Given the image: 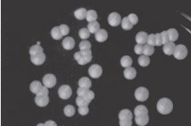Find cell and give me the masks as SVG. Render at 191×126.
Returning <instances> with one entry per match:
<instances>
[{
    "instance_id": "cell-23",
    "label": "cell",
    "mask_w": 191,
    "mask_h": 126,
    "mask_svg": "<svg viewBox=\"0 0 191 126\" xmlns=\"http://www.w3.org/2000/svg\"><path fill=\"white\" fill-rule=\"evenodd\" d=\"M87 28L91 33H96L100 29V24L96 21L91 22L87 25Z\"/></svg>"
},
{
    "instance_id": "cell-34",
    "label": "cell",
    "mask_w": 191,
    "mask_h": 126,
    "mask_svg": "<svg viewBox=\"0 0 191 126\" xmlns=\"http://www.w3.org/2000/svg\"><path fill=\"white\" fill-rule=\"evenodd\" d=\"M76 104L78 107H81V106H87L90 103L88 102L83 97H81V96H77V98H76Z\"/></svg>"
},
{
    "instance_id": "cell-31",
    "label": "cell",
    "mask_w": 191,
    "mask_h": 126,
    "mask_svg": "<svg viewBox=\"0 0 191 126\" xmlns=\"http://www.w3.org/2000/svg\"><path fill=\"white\" fill-rule=\"evenodd\" d=\"M154 47H152L151 45H148V44H145L144 45V51H143V54L144 55L146 56H150L154 53Z\"/></svg>"
},
{
    "instance_id": "cell-30",
    "label": "cell",
    "mask_w": 191,
    "mask_h": 126,
    "mask_svg": "<svg viewBox=\"0 0 191 126\" xmlns=\"http://www.w3.org/2000/svg\"><path fill=\"white\" fill-rule=\"evenodd\" d=\"M75 109L73 106L71 105H67L64 108V113L66 116L71 117L75 114Z\"/></svg>"
},
{
    "instance_id": "cell-20",
    "label": "cell",
    "mask_w": 191,
    "mask_h": 126,
    "mask_svg": "<svg viewBox=\"0 0 191 126\" xmlns=\"http://www.w3.org/2000/svg\"><path fill=\"white\" fill-rule=\"evenodd\" d=\"M79 87L89 89L91 86V80L88 77H82L78 82Z\"/></svg>"
},
{
    "instance_id": "cell-15",
    "label": "cell",
    "mask_w": 191,
    "mask_h": 126,
    "mask_svg": "<svg viewBox=\"0 0 191 126\" xmlns=\"http://www.w3.org/2000/svg\"><path fill=\"white\" fill-rule=\"evenodd\" d=\"M134 113L135 116H140V115H148V110L145 106L139 105L137 106L134 110Z\"/></svg>"
},
{
    "instance_id": "cell-28",
    "label": "cell",
    "mask_w": 191,
    "mask_h": 126,
    "mask_svg": "<svg viewBox=\"0 0 191 126\" xmlns=\"http://www.w3.org/2000/svg\"><path fill=\"white\" fill-rule=\"evenodd\" d=\"M121 27L124 30H130L133 27V25L130 23L128 17H124L121 21Z\"/></svg>"
},
{
    "instance_id": "cell-21",
    "label": "cell",
    "mask_w": 191,
    "mask_h": 126,
    "mask_svg": "<svg viewBox=\"0 0 191 126\" xmlns=\"http://www.w3.org/2000/svg\"><path fill=\"white\" fill-rule=\"evenodd\" d=\"M87 10L85 8L81 7L79 9H77L74 11V15L75 17L79 20H83L86 18V15H87Z\"/></svg>"
},
{
    "instance_id": "cell-22",
    "label": "cell",
    "mask_w": 191,
    "mask_h": 126,
    "mask_svg": "<svg viewBox=\"0 0 191 126\" xmlns=\"http://www.w3.org/2000/svg\"><path fill=\"white\" fill-rule=\"evenodd\" d=\"M132 63V60L131 59V57H129L128 55H125L123 56L120 59V65L122 67L124 68H128L130 67Z\"/></svg>"
},
{
    "instance_id": "cell-10",
    "label": "cell",
    "mask_w": 191,
    "mask_h": 126,
    "mask_svg": "<svg viewBox=\"0 0 191 126\" xmlns=\"http://www.w3.org/2000/svg\"><path fill=\"white\" fill-rule=\"evenodd\" d=\"M31 61L35 65H41L45 61L46 57L45 53H41L35 56H31Z\"/></svg>"
},
{
    "instance_id": "cell-18",
    "label": "cell",
    "mask_w": 191,
    "mask_h": 126,
    "mask_svg": "<svg viewBox=\"0 0 191 126\" xmlns=\"http://www.w3.org/2000/svg\"><path fill=\"white\" fill-rule=\"evenodd\" d=\"M43 86H42L41 83L38 80H34L30 84L29 88L31 92H33L35 94L39 93V92L41 90Z\"/></svg>"
},
{
    "instance_id": "cell-35",
    "label": "cell",
    "mask_w": 191,
    "mask_h": 126,
    "mask_svg": "<svg viewBox=\"0 0 191 126\" xmlns=\"http://www.w3.org/2000/svg\"><path fill=\"white\" fill-rule=\"evenodd\" d=\"M147 44L149 45H151L152 47L156 45V39H155V35L154 34H150L148 35V39H147Z\"/></svg>"
},
{
    "instance_id": "cell-8",
    "label": "cell",
    "mask_w": 191,
    "mask_h": 126,
    "mask_svg": "<svg viewBox=\"0 0 191 126\" xmlns=\"http://www.w3.org/2000/svg\"><path fill=\"white\" fill-rule=\"evenodd\" d=\"M57 82L55 76L53 74H47L43 78V83L44 86L47 88H52L55 86Z\"/></svg>"
},
{
    "instance_id": "cell-24",
    "label": "cell",
    "mask_w": 191,
    "mask_h": 126,
    "mask_svg": "<svg viewBox=\"0 0 191 126\" xmlns=\"http://www.w3.org/2000/svg\"><path fill=\"white\" fill-rule=\"evenodd\" d=\"M97 17L98 15L96 11L93 9H90L89 11H87V15H86V19L89 23H91V22L95 21V20L97 19Z\"/></svg>"
},
{
    "instance_id": "cell-40",
    "label": "cell",
    "mask_w": 191,
    "mask_h": 126,
    "mask_svg": "<svg viewBox=\"0 0 191 126\" xmlns=\"http://www.w3.org/2000/svg\"><path fill=\"white\" fill-rule=\"evenodd\" d=\"M89 90L87 89V88H78L77 90V93L78 96H81V97H84L87 94L88 92H89Z\"/></svg>"
},
{
    "instance_id": "cell-17",
    "label": "cell",
    "mask_w": 191,
    "mask_h": 126,
    "mask_svg": "<svg viewBox=\"0 0 191 126\" xmlns=\"http://www.w3.org/2000/svg\"><path fill=\"white\" fill-rule=\"evenodd\" d=\"M118 118L119 120L123 119H132V113L128 109H123L118 113Z\"/></svg>"
},
{
    "instance_id": "cell-16",
    "label": "cell",
    "mask_w": 191,
    "mask_h": 126,
    "mask_svg": "<svg viewBox=\"0 0 191 126\" xmlns=\"http://www.w3.org/2000/svg\"><path fill=\"white\" fill-rule=\"evenodd\" d=\"M176 45L173 42H169L167 44L164 45L163 51L166 55H172L174 54V50H175Z\"/></svg>"
},
{
    "instance_id": "cell-9",
    "label": "cell",
    "mask_w": 191,
    "mask_h": 126,
    "mask_svg": "<svg viewBox=\"0 0 191 126\" xmlns=\"http://www.w3.org/2000/svg\"><path fill=\"white\" fill-rule=\"evenodd\" d=\"M35 102L38 106L45 107L49 102V98L48 95H36L35 98Z\"/></svg>"
},
{
    "instance_id": "cell-6",
    "label": "cell",
    "mask_w": 191,
    "mask_h": 126,
    "mask_svg": "<svg viewBox=\"0 0 191 126\" xmlns=\"http://www.w3.org/2000/svg\"><path fill=\"white\" fill-rule=\"evenodd\" d=\"M88 72H89V75L91 78L97 79V78L101 76L102 73V69L100 65H97V64H93L89 67Z\"/></svg>"
},
{
    "instance_id": "cell-45",
    "label": "cell",
    "mask_w": 191,
    "mask_h": 126,
    "mask_svg": "<svg viewBox=\"0 0 191 126\" xmlns=\"http://www.w3.org/2000/svg\"><path fill=\"white\" fill-rule=\"evenodd\" d=\"M48 94H49V90H48L47 89V87H46L45 86H44L42 88L41 90L39 92V93L37 94V96H41V95H48Z\"/></svg>"
},
{
    "instance_id": "cell-42",
    "label": "cell",
    "mask_w": 191,
    "mask_h": 126,
    "mask_svg": "<svg viewBox=\"0 0 191 126\" xmlns=\"http://www.w3.org/2000/svg\"><path fill=\"white\" fill-rule=\"evenodd\" d=\"M134 51L135 52L136 54L137 55H141V54L143 53V51H144V46L142 45H139V44H137L134 46Z\"/></svg>"
},
{
    "instance_id": "cell-27",
    "label": "cell",
    "mask_w": 191,
    "mask_h": 126,
    "mask_svg": "<svg viewBox=\"0 0 191 126\" xmlns=\"http://www.w3.org/2000/svg\"><path fill=\"white\" fill-rule=\"evenodd\" d=\"M170 42L176 41L178 38V33L175 29H169L167 31Z\"/></svg>"
},
{
    "instance_id": "cell-2",
    "label": "cell",
    "mask_w": 191,
    "mask_h": 126,
    "mask_svg": "<svg viewBox=\"0 0 191 126\" xmlns=\"http://www.w3.org/2000/svg\"><path fill=\"white\" fill-rule=\"evenodd\" d=\"M92 51L91 49L85 51H80L75 53L74 59L77 61L80 65H84L89 63L92 60Z\"/></svg>"
},
{
    "instance_id": "cell-3",
    "label": "cell",
    "mask_w": 191,
    "mask_h": 126,
    "mask_svg": "<svg viewBox=\"0 0 191 126\" xmlns=\"http://www.w3.org/2000/svg\"><path fill=\"white\" fill-rule=\"evenodd\" d=\"M149 96V92L145 87H138L134 92V97L139 102H144Z\"/></svg>"
},
{
    "instance_id": "cell-26",
    "label": "cell",
    "mask_w": 191,
    "mask_h": 126,
    "mask_svg": "<svg viewBox=\"0 0 191 126\" xmlns=\"http://www.w3.org/2000/svg\"><path fill=\"white\" fill-rule=\"evenodd\" d=\"M43 48H42L40 45H33L29 49V54L31 56H35L38 54L43 53Z\"/></svg>"
},
{
    "instance_id": "cell-33",
    "label": "cell",
    "mask_w": 191,
    "mask_h": 126,
    "mask_svg": "<svg viewBox=\"0 0 191 126\" xmlns=\"http://www.w3.org/2000/svg\"><path fill=\"white\" fill-rule=\"evenodd\" d=\"M79 49L81 51H85V50H89L91 47V44L89 41L83 40L79 43Z\"/></svg>"
},
{
    "instance_id": "cell-43",
    "label": "cell",
    "mask_w": 191,
    "mask_h": 126,
    "mask_svg": "<svg viewBox=\"0 0 191 126\" xmlns=\"http://www.w3.org/2000/svg\"><path fill=\"white\" fill-rule=\"evenodd\" d=\"M155 39H156V46H161L162 44V36L160 33L155 34Z\"/></svg>"
},
{
    "instance_id": "cell-1",
    "label": "cell",
    "mask_w": 191,
    "mask_h": 126,
    "mask_svg": "<svg viewBox=\"0 0 191 126\" xmlns=\"http://www.w3.org/2000/svg\"><path fill=\"white\" fill-rule=\"evenodd\" d=\"M157 110L162 115H167L171 112L173 110V103L167 98H162L157 102Z\"/></svg>"
},
{
    "instance_id": "cell-32",
    "label": "cell",
    "mask_w": 191,
    "mask_h": 126,
    "mask_svg": "<svg viewBox=\"0 0 191 126\" xmlns=\"http://www.w3.org/2000/svg\"><path fill=\"white\" fill-rule=\"evenodd\" d=\"M90 33L89 29L87 28H81V29L79 31V35L80 38H81L82 39H87L90 37Z\"/></svg>"
},
{
    "instance_id": "cell-36",
    "label": "cell",
    "mask_w": 191,
    "mask_h": 126,
    "mask_svg": "<svg viewBox=\"0 0 191 126\" xmlns=\"http://www.w3.org/2000/svg\"><path fill=\"white\" fill-rule=\"evenodd\" d=\"M128 19H129V21H130V23H131L133 25H136V24L138 23V18L136 14L130 13L128 15Z\"/></svg>"
},
{
    "instance_id": "cell-5",
    "label": "cell",
    "mask_w": 191,
    "mask_h": 126,
    "mask_svg": "<svg viewBox=\"0 0 191 126\" xmlns=\"http://www.w3.org/2000/svg\"><path fill=\"white\" fill-rule=\"evenodd\" d=\"M59 96L63 100H67L71 96L72 90L69 85H62L59 87L58 90Z\"/></svg>"
},
{
    "instance_id": "cell-47",
    "label": "cell",
    "mask_w": 191,
    "mask_h": 126,
    "mask_svg": "<svg viewBox=\"0 0 191 126\" xmlns=\"http://www.w3.org/2000/svg\"><path fill=\"white\" fill-rule=\"evenodd\" d=\"M37 126H45V124H44V123H38V124L37 125Z\"/></svg>"
},
{
    "instance_id": "cell-38",
    "label": "cell",
    "mask_w": 191,
    "mask_h": 126,
    "mask_svg": "<svg viewBox=\"0 0 191 126\" xmlns=\"http://www.w3.org/2000/svg\"><path fill=\"white\" fill-rule=\"evenodd\" d=\"M161 36H162V44L163 45H166L168 43H169L170 40H169V37H168L167 31H162L161 33Z\"/></svg>"
},
{
    "instance_id": "cell-7",
    "label": "cell",
    "mask_w": 191,
    "mask_h": 126,
    "mask_svg": "<svg viewBox=\"0 0 191 126\" xmlns=\"http://www.w3.org/2000/svg\"><path fill=\"white\" fill-rule=\"evenodd\" d=\"M121 21V17L117 12H112L108 16V22L110 25L116 27L118 25Z\"/></svg>"
},
{
    "instance_id": "cell-13",
    "label": "cell",
    "mask_w": 191,
    "mask_h": 126,
    "mask_svg": "<svg viewBox=\"0 0 191 126\" xmlns=\"http://www.w3.org/2000/svg\"><path fill=\"white\" fill-rule=\"evenodd\" d=\"M95 39L98 42H104L108 38V33L105 29H100L95 33Z\"/></svg>"
},
{
    "instance_id": "cell-25",
    "label": "cell",
    "mask_w": 191,
    "mask_h": 126,
    "mask_svg": "<svg viewBox=\"0 0 191 126\" xmlns=\"http://www.w3.org/2000/svg\"><path fill=\"white\" fill-rule=\"evenodd\" d=\"M51 35L52 37L55 40L61 39L63 35H62L61 30L59 29V27H54L51 31Z\"/></svg>"
},
{
    "instance_id": "cell-11",
    "label": "cell",
    "mask_w": 191,
    "mask_h": 126,
    "mask_svg": "<svg viewBox=\"0 0 191 126\" xmlns=\"http://www.w3.org/2000/svg\"><path fill=\"white\" fill-rule=\"evenodd\" d=\"M75 41L73 37H67L63 40L62 42V45H63V48L66 50H71L73 49L75 47Z\"/></svg>"
},
{
    "instance_id": "cell-12",
    "label": "cell",
    "mask_w": 191,
    "mask_h": 126,
    "mask_svg": "<svg viewBox=\"0 0 191 126\" xmlns=\"http://www.w3.org/2000/svg\"><path fill=\"white\" fill-rule=\"evenodd\" d=\"M148 34L146 32L144 31H140L136 34V42L139 45H144L146 43H147L148 39Z\"/></svg>"
},
{
    "instance_id": "cell-46",
    "label": "cell",
    "mask_w": 191,
    "mask_h": 126,
    "mask_svg": "<svg viewBox=\"0 0 191 126\" xmlns=\"http://www.w3.org/2000/svg\"><path fill=\"white\" fill-rule=\"evenodd\" d=\"M44 124H45V126H57V123H56L54 121L52 120H48L47 121H45Z\"/></svg>"
},
{
    "instance_id": "cell-44",
    "label": "cell",
    "mask_w": 191,
    "mask_h": 126,
    "mask_svg": "<svg viewBox=\"0 0 191 126\" xmlns=\"http://www.w3.org/2000/svg\"><path fill=\"white\" fill-rule=\"evenodd\" d=\"M132 121L130 119H123L119 121L120 126H132Z\"/></svg>"
},
{
    "instance_id": "cell-4",
    "label": "cell",
    "mask_w": 191,
    "mask_h": 126,
    "mask_svg": "<svg viewBox=\"0 0 191 126\" xmlns=\"http://www.w3.org/2000/svg\"><path fill=\"white\" fill-rule=\"evenodd\" d=\"M174 57L178 60L184 59L188 55V49L185 45H178L176 46L174 52Z\"/></svg>"
},
{
    "instance_id": "cell-39",
    "label": "cell",
    "mask_w": 191,
    "mask_h": 126,
    "mask_svg": "<svg viewBox=\"0 0 191 126\" xmlns=\"http://www.w3.org/2000/svg\"><path fill=\"white\" fill-rule=\"evenodd\" d=\"M89 111V109L88 108L87 106H81L79 107V109H78V112H79V114H81V115H87Z\"/></svg>"
},
{
    "instance_id": "cell-37",
    "label": "cell",
    "mask_w": 191,
    "mask_h": 126,
    "mask_svg": "<svg viewBox=\"0 0 191 126\" xmlns=\"http://www.w3.org/2000/svg\"><path fill=\"white\" fill-rule=\"evenodd\" d=\"M59 27L60 30H61L63 36L67 35V34L69 33V28L67 25H65V24H61V25H60Z\"/></svg>"
},
{
    "instance_id": "cell-41",
    "label": "cell",
    "mask_w": 191,
    "mask_h": 126,
    "mask_svg": "<svg viewBox=\"0 0 191 126\" xmlns=\"http://www.w3.org/2000/svg\"><path fill=\"white\" fill-rule=\"evenodd\" d=\"M83 98L88 102L91 103L92 100H93L94 98H95V94H94V92L92 90H89L87 94H86Z\"/></svg>"
},
{
    "instance_id": "cell-29",
    "label": "cell",
    "mask_w": 191,
    "mask_h": 126,
    "mask_svg": "<svg viewBox=\"0 0 191 126\" xmlns=\"http://www.w3.org/2000/svg\"><path fill=\"white\" fill-rule=\"evenodd\" d=\"M138 62L140 66L145 67H147V66L149 65L150 59L148 56L141 55V56H140L139 58H138Z\"/></svg>"
},
{
    "instance_id": "cell-19",
    "label": "cell",
    "mask_w": 191,
    "mask_h": 126,
    "mask_svg": "<svg viewBox=\"0 0 191 126\" xmlns=\"http://www.w3.org/2000/svg\"><path fill=\"white\" fill-rule=\"evenodd\" d=\"M134 120H135L136 123L138 126H145L149 121V116H148V115L135 116Z\"/></svg>"
},
{
    "instance_id": "cell-14",
    "label": "cell",
    "mask_w": 191,
    "mask_h": 126,
    "mask_svg": "<svg viewBox=\"0 0 191 126\" xmlns=\"http://www.w3.org/2000/svg\"><path fill=\"white\" fill-rule=\"evenodd\" d=\"M124 77L128 80L134 79L136 76V71L133 67H128L124 69L123 72Z\"/></svg>"
}]
</instances>
